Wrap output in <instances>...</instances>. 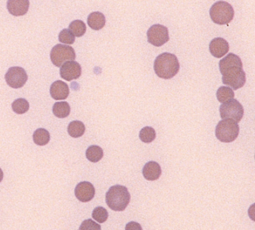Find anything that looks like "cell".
<instances>
[{
  "instance_id": "obj_27",
  "label": "cell",
  "mask_w": 255,
  "mask_h": 230,
  "mask_svg": "<svg viewBox=\"0 0 255 230\" xmlns=\"http://www.w3.org/2000/svg\"><path fill=\"white\" fill-rule=\"evenodd\" d=\"M80 230H100L101 227L91 219L85 220L79 227Z\"/></svg>"
},
{
  "instance_id": "obj_10",
  "label": "cell",
  "mask_w": 255,
  "mask_h": 230,
  "mask_svg": "<svg viewBox=\"0 0 255 230\" xmlns=\"http://www.w3.org/2000/svg\"><path fill=\"white\" fill-rule=\"evenodd\" d=\"M61 78L67 81L78 79L82 74V68L75 61H67L60 67Z\"/></svg>"
},
{
  "instance_id": "obj_22",
  "label": "cell",
  "mask_w": 255,
  "mask_h": 230,
  "mask_svg": "<svg viewBox=\"0 0 255 230\" xmlns=\"http://www.w3.org/2000/svg\"><path fill=\"white\" fill-rule=\"evenodd\" d=\"M234 92L230 87H221L216 93V98L221 103H225L228 101L234 99Z\"/></svg>"
},
{
  "instance_id": "obj_12",
  "label": "cell",
  "mask_w": 255,
  "mask_h": 230,
  "mask_svg": "<svg viewBox=\"0 0 255 230\" xmlns=\"http://www.w3.org/2000/svg\"><path fill=\"white\" fill-rule=\"evenodd\" d=\"M29 8V0H8L7 9L10 14L15 17L23 16Z\"/></svg>"
},
{
  "instance_id": "obj_16",
  "label": "cell",
  "mask_w": 255,
  "mask_h": 230,
  "mask_svg": "<svg viewBox=\"0 0 255 230\" xmlns=\"http://www.w3.org/2000/svg\"><path fill=\"white\" fill-rule=\"evenodd\" d=\"M88 25L91 29L94 30H100L103 29L106 24V17L101 12H92L88 15Z\"/></svg>"
},
{
  "instance_id": "obj_28",
  "label": "cell",
  "mask_w": 255,
  "mask_h": 230,
  "mask_svg": "<svg viewBox=\"0 0 255 230\" xmlns=\"http://www.w3.org/2000/svg\"><path fill=\"white\" fill-rule=\"evenodd\" d=\"M125 230H141L142 228H141V226H140L139 224L136 222H129V224H127L126 227H125Z\"/></svg>"
},
{
  "instance_id": "obj_3",
  "label": "cell",
  "mask_w": 255,
  "mask_h": 230,
  "mask_svg": "<svg viewBox=\"0 0 255 230\" xmlns=\"http://www.w3.org/2000/svg\"><path fill=\"white\" fill-rule=\"evenodd\" d=\"M130 202V194L126 187L115 185L106 194V203L112 210L123 212Z\"/></svg>"
},
{
  "instance_id": "obj_23",
  "label": "cell",
  "mask_w": 255,
  "mask_h": 230,
  "mask_svg": "<svg viewBox=\"0 0 255 230\" xmlns=\"http://www.w3.org/2000/svg\"><path fill=\"white\" fill-rule=\"evenodd\" d=\"M69 29L71 31L75 37H82L86 32V26L82 20H76L70 23L69 25Z\"/></svg>"
},
{
  "instance_id": "obj_25",
  "label": "cell",
  "mask_w": 255,
  "mask_h": 230,
  "mask_svg": "<svg viewBox=\"0 0 255 230\" xmlns=\"http://www.w3.org/2000/svg\"><path fill=\"white\" fill-rule=\"evenodd\" d=\"M92 218L99 224H104L108 220L109 213L104 207H97L93 210Z\"/></svg>"
},
{
  "instance_id": "obj_19",
  "label": "cell",
  "mask_w": 255,
  "mask_h": 230,
  "mask_svg": "<svg viewBox=\"0 0 255 230\" xmlns=\"http://www.w3.org/2000/svg\"><path fill=\"white\" fill-rule=\"evenodd\" d=\"M53 112L56 116L60 118H66L70 113V107L67 102H57L53 107Z\"/></svg>"
},
{
  "instance_id": "obj_15",
  "label": "cell",
  "mask_w": 255,
  "mask_h": 230,
  "mask_svg": "<svg viewBox=\"0 0 255 230\" xmlns=\"http://www.w3.org/2000/svg\"><path fill=\"white\" fill-rule=\"evenodd\" d=\"M142 174L146 180H157L162 174L161 167L155 161H149L143 167Z\"/></svg>"
},
{
  "instance_id": "obj_20",
  "label": "cell",
  "mask_w": 255,
  "mask_h": 230,
  "mask_svg": "<svg viewBox=\"0 0 255 230\" xmlns=\"http://www.w3.org/2000/svg\"><path fill=\"white\" fill-rule=\"evenodd\" d=\"M34 142L38 145H45L50 140V135L48 130L44 128H39L34 132Z\"/></svg>"
},
{
  "instance_id": "obj_29",
  "label": "cell",
  "mask_w": 255,
  "mask_h": 230,
  "mask_svg": "<svg viewBox=\"0 0 255 230\" xmlns=\"http://www.w3.org/2000/svg\"><path fill=\"white\" fill-rule=\"evenodd\" d=\"M2 179H3V172L0 168V182H2Z\"/></svg>"
},
{
  "instance_id": "obj_9",
  "label": "cell",
  "mask_w": 255,
  "mask_h": 230,
  "mask_svg": "<svg viewBox=\"0 0 255 230\" xmlns=\"http://www.w3.org/2000/svg\"><path fill=\"white\" fill-rule=\"evenodd\" d=\"M5 79L10 87L19 89L23 87L27 82L28 75L21 67H11L5 74Z\"/></svg>"
},
{
  "instance_id": "obj_21",
  "label": "cell",
  "mask_w": 255,
  "mask_h": 230,
  "mask_svg": "<svg viewBox=\"0 0 255 230\" xmlns=\"http://www.w3.org/2000/svg\"><path fill=\"white\" fill-rule=\"evenodd\" d=\"M157 133H156L155 130L152 127H143L139 132V138L141 142L144 143H150L156 139Z\"/></svg>"
},
{
  "instance_id": "obj_18",
  "label": "cell",
  "mask_w": 255,
  "mask_h": 230,
  "mask_svg": "<svg viewBox=\"0 0 255 230\" xmlns=\"http://www.w3.org/2000/svg\"><path fill=\"white\" fill-rule=\"evenodd\" d=\"M85 126L82 121H73L67 127L69 135L73 138H79L85 133Z\"/></svg>"
},
{
  "instance_id": "obj_6",
  "label": "cell",
  "mask_w": 255,
  "mask_h": 230,
  "mask_svg": "<svg viewBox=\"0 0 255 230\" xmlns=\"http://www.w3.org/2000/svg\"><path fill=\"white\" fill-rule=\"evenodd\" d=\"M219 111L222 119L230 118L237 121V123L241 121L244 115L243 105L234 99L222 103L219 108Z\"/></svg>"
},
{
  "instance_id": "obj_14",
  "label": "cell",
  "mask_w": 255,
  "mask_h": 230,
  "mask_svg": "<svg viewBox=\"0 0 255 230\" xmlns=\"http://www.w3.org/2000/svg\"><path fill=\"white\" fill-rule=\"evenodd\" d=\"M50 96L57 101L65 100L68 97L70 90L67 84L61 81H57L50 87Z\"/></svg>"
},
{
  "instance_id": "obj_24",
  "label": "cell",
  "mask_w": 255,
  "mask_h": 230,
  "mask_svg": "<svg viewBox=\"0 0 255 230\" xmlns=\"http://www.w3.org/2000/svg\"><path fill=\"white\" fill-rule=\"evenodd\" d=\"M13 111L17 114H24L29 110V104L26 99H19L12 103Z\"/></svg>"
},
{
  "instance_id": "obj_2",
  "label": "cell",
  "mask_w": 255,
  "mask_h": 230,
  "mask_svg": "<svg viewBox=\"0 0 255 230\" xmlns=\"http://www.w3.org/2000/svg\"><path fill=\"white\" fill-rule=\"evenodd\" d=\"M154 68L159 78L172 79L179 72V61L175 55L170 53H162L155 59Z\"/></svg>"
},
{
  "instance_id": "obj_1",
  "label": "cell",
  "mask_w": 255,
  "mask_h": 230,
  "mask_svg": "<svg viewBox=\"0 0 255 230\" xmlns=\"http://www.w3.org/2000/svg\"><path fill=\"white\" fill-rule=\"evenodd\" d=\"M219 71L222 74V82L234 90L242 88L246 82V75L243 69V62L237 55L229 53L219 61Z\"/></svg>"
},
{
  "instance_id": "obj_8",
  "label": "cell",
  "mask_w": 255,
  "mask_h": 230,
  "mask_svg": "<svg viewBox=\"0 0 255 230\" xmlns=\"http://www.w3.org/2000/svg\"><path fill=\"white\" fill-rule=\"evenodd\" d=\"M147 41L155 47H161L169 41V29L165 26L155 24L147 32Z\"/></svg>"
},
{
  "instance_id": "obj_17",
  "label": "cell",
  "mask_w": 255,
  "mask_h": 230,
  "mask_svg": "<svg viewBox=\"0 0 255 230\" xmlns=\"http://www.w3.org/2000/svg\"><path fill=\"white\" fill-rule=\"evenodd\" d=\"M87 159L92 163L99 162L104 157V150L98 145H91L85 152Z\"/></svg>"
},
{
  "instance_id": "obj_5",
  "label": "cell",
  "mask_w": 255,
  "mask_h": 230,
  "mask_svg": "<svg viewBox=\"0 0 255 230\" xmlns=\"http://www.w3.org/2000/svg\"><path fill=\"white\" fill-rule=\"evenodd\" d=\"M239 133L238 123L230 118L219 121L216 127V138L222 142H234L238 137Z\"/></svg>"
},
{
  "instance_id": "obj_7",
  "label": "cell",
  "mask_w": 255,
  "mask_h": 230,
  "mask_svg": "<svg viewBox=\"0 0 255 230\" xmlns=\"http://www.w3.org/2000/svg\"><path fill=\"white\" fill-rule=\"evenodd\" d=\"M76 59V53L73 47L64 44H57L51 50L50 59L55 66L61 67L67 61Z\"/></svg>"
},
{
  "instance_id": "obj_26",
  "label": "cell",
  "mask_w": 255,
  "mask_h": 230,
  "mask_svg": "<svg viewBox=\"0 0 255 230\" xmlns=\"http://www.w3.org/2000/svg\"><path fill=\"white\" fill-rule=\"evenodd\" d=\"M60 42L65 44H73L75 42V36L70 29H64L59 35Z\"/></svg>"
},
{
  "instance_id": "obj_11",
  "label": "cell",
  "mask_w": 255,
  "mask_h": 230,
  "mask_svg": "<svg viewBox=\"0 0 255 230\" xmlns=\"http://www.w3.org/2000/svg\"><path fill=\"white\" fill-rule=\"evenodd\" d=\"M95 195V188L88 182H82L75 188V196L82 203H88L93 200Z\"/></svg>"
},
{
  "instance_id": "obj_4",
  "label": "cell",
  "mask_w": 255,
  "mask_h": 230,
  "mask_svg": "<svg viewBox=\"0 0 255 230\" xmlns=\"http://www.w3.org/2000/svg\"><path fill=\"white\" fill-rule=\"evenodd\" d=\"M210 15L211 20L216 24H228L234 18V10L228 2L219 1L213 4L210 8Z\"/></svg>"
},
{
  "instance_id": "obj_13",
  "label": "cell",
  "mask_w": 255,
  "mask_h": 230,
  "mask_svg": "<svg viewBox=\"0 0 255 230\" xmlns=\"http://www.w3.org/2000/svg\"><path fill=\"white\" fill-rule=\"evenodd\" d=\"M229 51V44L222 38H216L210 43V52L214 57L222 58Z\"/></svg>"
}]
</instances>
